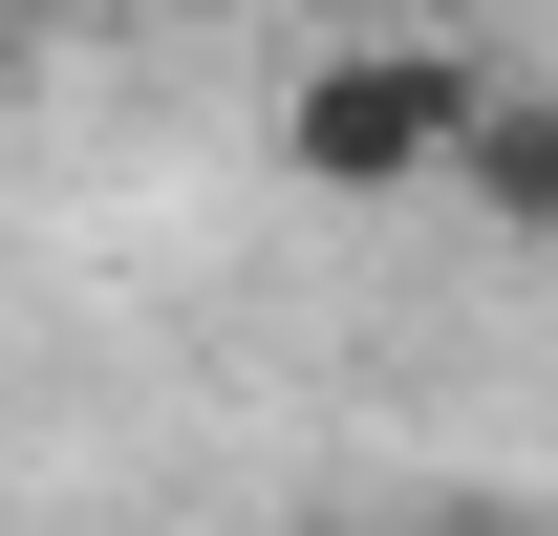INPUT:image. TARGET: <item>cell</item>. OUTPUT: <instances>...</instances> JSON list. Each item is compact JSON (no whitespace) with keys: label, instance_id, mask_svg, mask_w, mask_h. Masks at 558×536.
I'll use <instances>...</instances> for the list:
<instances>
[{"label":"cell","instance_id":"obj_3","mask_svg":"<svg viewBox=\"0 0 558 536\" xmlns=\"http://www.w3.org/2000/svg\"><path fill=\"white\" fill-rule=\"evenodd\" d=\"M301 536H515V515H301Z\"/></svg>","mask_w":558,"mask_h":536},{"label":"cell","instance_id":"obj_2","mask_svg":"<svg viewBox=\"0 0 558 536\" xmlns=\"http://www.w3.org/2000/svg\"><path fill=\"white\" fill-rule=\"evenodd\" d=\"M451 215H473L494 258H558V86H494L473 150H451Z\"/></svg>","mask_w":558,"mask_h":536},{"label":"cell","instance_id":"obj_4","mask_svg":"<svg viewBox=\"0 0 558 536\" xmlns=\"http://www.w3.org/2000/svg\"><path fill=\"white\" fill-rule=\"evenodd\" d=\"M22 22H130V0H22Z\"/></svg>","mask_w":558,"mask_h":536},{"label":"cell","instance_id":"obj_1","mask_svg":"<svg viewBox=\"0 0 558 536\" xmlns=\"http://www.w3.org/2000/svg\"><path fill=\"white\" fill-rule=\"evenodd\" d=\"M473 108H494V65L451 44V22H344L323 65H279V172H301V194H344V215L451 194Z\"/></svg>","mask_w":558,"mask_h":536}]
</instances>
